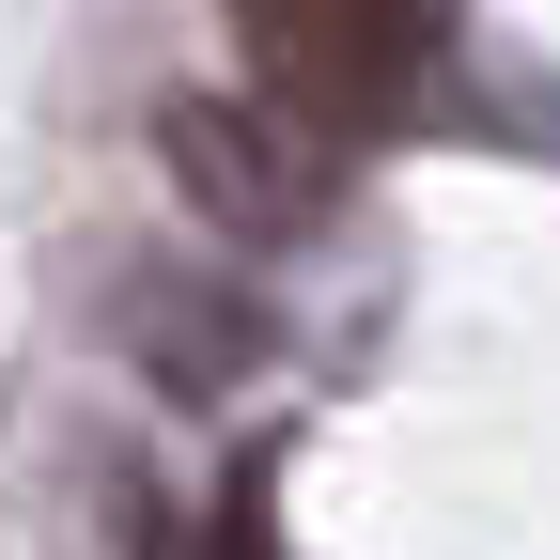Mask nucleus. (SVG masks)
<instances>
[{
	"label": "nucleus",
	"instance_id": "obj_1",
	"mask_svg": "<svg viewBox=\"0 0 560 560\" xmlns=\"http://www.w3.org/2000/svg\"><path fill=\"white\" fill-rule=\"evenodd\" d=\"M234 47H249V94L312 140H389L420 109V0H234Z\"/></svg>",
	"mask_w": 560,
	"mask_h": 560
},
{
	"label": "nucleus",
	"instance_id": "obj_2",
	"mask_svg": "<svg viewBox=\"0 0 560 560\" xmlns=\"http://www.w3.org/2000/svg\"><path fill=\"white\" fill-rule=\"evenodd\" d=\"M156 156L202 202V234H234V249H296L327 202H342V140L280 125L265 94H172L156 109Z\"/></svg>",
	"mask_w": 560,
	"mask_h": 560
}]
</instances>
